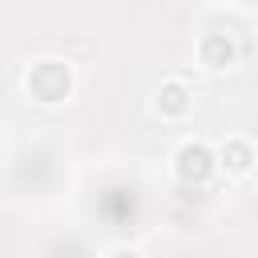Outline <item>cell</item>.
<instances>
[{
    "instance_id": "cell-2",
    "label": "cell",
    "mask_w": 258,
    "mask_h": 258,
    "mask_svg": "<svg viewBox=\"0 0 258 258\" xmlns=\"http://www.w3.org/2000/svg\"><path fill=\"white\" fill-rule=\"evenodd\" d=\"M214 165H218V153H214L206 141H181L177 153H173V173H177V181H185V185H202V181L214 173Z\"/></svg>"
},
{
    "instance_id": "cell-3",
    "label": "cell",
    "mask_w": 258,
    "mask_h": 258,
    "mask_svg": "<svg viewBox=\"0 0 258 258\" xmlns=\"http://www.w3.org/2000/svg\"><path fill=\"white\" fill-rule=\"evenodd\" d=\"M254 161H258V153H254V145H250L246 137H226V141L218 145V165H222L226 173H234V177L250 173Z\"/></svg>"
},
{
    "instance_id": "cell-5",
    "label": "cell",
    "mask_w": 258,
    "mask_h": 258,
    "mask_svg": "<svg viewBox=\"0 0 258 258\" xmlns=\"http://www.w3.org/2000/svg\"><path fill=\"white\" fill-rule=\"evenodd\" d=\"M157 113L161 117H181L189 113V85L181 77H165L157 89Z\"/></svg>"
},
{
    "instance_id": "cell-1",
    "label": "cell",
    "mask_w": 258,
    "mask_h": 258,
    "mask_svg": "<svg viewBox=\"0 0 258 258\" xmlns=\"http://www.w3.org/2000/svg\"><path fill=\"white\" fill-rule=\"evenodd\" d=\"M24 89L40 105H56V101H64L73 93V73H69L64 60H52V56L48 60H32V69L24 73Z\"/></svg>"
},
{
    "instance_id": "cell-4",
    "label": "cell",
    "mask_w": 258,
    "mask_h": 258,
    "mask_svg": "<svg viewBox=\"0 0 258 258\" xmlns=\"http://www.w3.org/2000/svg\"><path fill=\"white\" fill-rule=\"evenodd\" d=\"M234 56H238V48L226 32H206L198 40V60L206 69H226V64H234Z\"/></svg>"
},
{
    "instance_id": "cell-6",
    "label": "cell",
    "mask_w": 258,
    "mask_h": 258,
    "mask_svg": "<svg viewBox=\"0 0 258 258\" xmlns=\"http://www.w3.org/2000/svg\"><path fill=\"white\" fill-rule=\"evenodd\" d=\"M105 258H141V254H137L133 246H117V250H109Z\"/></svg>"
}]
</instances>
